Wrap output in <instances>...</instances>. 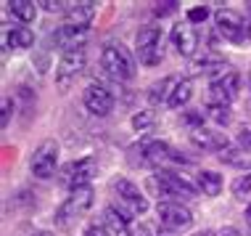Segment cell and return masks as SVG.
Instances as JSON below:
<instances>
[{"label": "cell", "mask_w": 251, "mask_h": 236, "mask_svg": "<svg viewBox=\"0 0 251 236\" xmlns=\"http://www.w3.org/2000/svg\"><path fill=\"white\" fill-rule=\"evenodd\" d=\"M143 231H146V236H177V231H172V228H167L161 223H151V226H146Z\"/></svg>", "instance_id": "obj_29"}, {"label": "cell", "mask_w": 251, "mask_h": 236, "mask_svg": "<svg viewBox=\"0 0 251 236\" xmlns=\"http://www.w3.org/2000/svg\"><path fill=\"white\" fill-rule=\"evenodd\" d=\"M180 80H182V77L169 75V77H164V80H159V83H153L151 90H148L151 104H169V98H172V93H175V88H177Z\"/></svg>", "instance_id": "obj_22"}, {"label": "cell", "mask_w": 251, "mask_h": 236, "mask_svg": "<svg viewBox=\"0 0 251 236\" xmlns=\"http://www.w3.org/2000/svg\"><path fill=\"white\" fill-rule=\"evenodd\" d=\"M177 5H180V3H175V0H167V3H156V5H153V13H156V16H169V13L177 11Z\"/></svg>", "instance_id": "obj_30"}, {"label": "cell", "mask_w": 251, "mask_h": 236, "mask_svg": "<svg viewBox=\"0 0 251 236\" xmlns=\"http://www.w3.org/2000/svg\"><path fill=\"white\" fill-rule=\"evenodd\" d=\"M11 112H13V101L11 98H3V117H0V127H8V122H11Z\"/></svg>", "instance_id": "obj_32"}, {"label": "cell", "mask_w": 251, "mask_h": 236, "mask_svg": "<svg viewBox=\"0 0 251 236\" xmlns=\"http://www.w3.org/2000/svg\"><path fill=\"white\" fill-rule=\"evenodd\" d=\"M191 141L199 146V149L217 151V154L225 149V146H230L227 141L220 136V133H212V130H206V127H193V130H191Z\"/></svg>", "instance_id": "obj_17"}, {"label": "cell", "mask_w": 251, "mask_h": 236, "mask_svg": "<svg viewBox=\"0 0 251 236\" xmlns=\"http://www.w3.org/2000/svg\"><path fill=\"white\" fill-rule=\"evenodd\" d=\"M82 101H85V109L90 114H96V117H106V114H111V109H114L111 90H108L106 85H100V83H90V85H87Z\"/></svg>", "instance_id": "obj_13"}, {"label": "cell", "mask_w": 251, "mask_h": 236, "mask_svg": "<svg viewBox=\"0 0 251 236\" xmlns=\"http://www.w3.org/2000/svg\"><path fill=\"white\" fill-rule=\"evenodd\" d=\"M140 162L161 170V165H167V162H185V157H180V151L172 149L167 141H148L140 149Z\"/></svg>", "instance_id": "obj_12"}, {"label": "cell", "mask_w": 251, "mask_h": 236, "mask_svg": "<svg viewBox=\"0 0 251 236\" xmlns=\"http://www.w3.org/2000/svg\"><path fill=\"white\" fill-rule=\"evenodd\" d=\"M93 202H96V191H93V186H82V188H72L69 197L58 205L56 210V226L58 228H66L72 226L74 220H79L82 215L93 207Z\"/></svg>", "instance_id": "obj_3"}, {"label": "cell", "mask_w": 251, "mask_h": 236, "mask_svg": "<svg viewBox=\"0 0 251 236\" xmlns=\"http://www.w3.org/2000/svg\"><path fill=\"white\" fill-rule=\"evenodd\" d=\"M196 188L203 197H217L222 191V175L214 170H199L196 173Z\"/></svg>", "instance_id": "obj_23"}, {"label": "cell", "mask_w": 251, "mask_h": 236, "mask_svg": "<svg viewBox=\"0 0 251 236\" xmlns=\"http://www.w3.org/2000/svg\"><path fill=\"white\" fill-rule=\"evenodd\" d=\"M148 186L159 194V202H185V199H196V194H199V188L191 180H185L175 170H164V167L148 178Z\"/></svg>", "instance_id": "obj_1"}, {"label": "cell", "mask_w": 251, "mask_h": 236, "mask_svg": "<svg viewBox=\"0 0 251 236\" xmlns=\"http://www.w3.org/2000/svg\"><path fill=\"white\" fill-rule=\"evenodd\" d=\"M230 188H233V197L238 199V202H251V173L235 178Z\"/></svg>", "instance_id": "obj_26"}, {"label": "cell", "mask_w": 251, "mask_h": 236, "mask_svg": "<svg viewBox=\"0 0 251 236\" xmlns=\"http://www.w3.org/2000/svg\"><path fill=\"white\" fill-rule=\"evenodd\" d=\"M96 5L93 0H85V3H69L66 8V24H74V27H87L96 16Z\"/></svg>", "instance_id": "obj_20"}, {"label": "cell", "mask_w": 251, "mask_h": 236, "mask_svg": "<svg viewBox=\"0 0 251 236\" xmlns=\"http://www.w3.org/2000/svg\"><path fill=\"white\" fill-rule=\"evenodd\" d=\"M238 90H241V75L235 69H227L214 80H209V104L230 106V101H235Z\"/></svg>", "instance_id": "obj_8"}, {"label": "cell", "mask_w": 251, "mask_h": 236, "mask_svg": "<svg viewBox=\"0 0 251 236\" xmlns=\"http://www.w3.org/2000/svg\"><path fill=\"white\" fill-rule=\"evenodd\" d=\"M85 61H87L85 45H79V48H69V51L61 53V59H58V64H56V85L61 88V90H66L74 80L82 75Z\"/></svg>", "instance_id": "obj_7"}, {"label": "cell", "mask_w": 251, "mask_h": 236, "mask_svg": "<svg viewBox=\"0 0 251 236\" xmlns=\"http://www.w3.org/2000/svg\"><path fill=\"white\" fill-rule=\"evenodd\" d=\"M96 175H98V159L96 157H82V159H74L69 165L61 167L58 180L72 191V188L90 186V180L96 178Z\"/></svg>", "instance_id": "obj_6"}, {"label": "cell", "mask_w": 251, "mask_h": 236, "mask_svg": "<svg viewBox=\"0 0 251 236\" xmlns=\"http://www.w3.org/2000/svg\"><path fill=\"white\" fill-rule=\"evenodd\" d=\"M32 43H35V32H32L29 27H8V30H5V37H3L5 51H8V48L24 51V48H29Z\"/></svg>", "instance_id": "obj_18"}, {"label": "cell", "mask_w": 251, "mask_h": 236, "mask_svg": "<svg viewBox=\"0 0 251 236\" xmlns=\"http://www.w3.org/2000/svg\"><path fill=\"white\" fill-rule=\"evenodd\" d=\"M206 117L217 125H227L230 122V106L225 104H206Z\"/></svg>", "instance_id": "obj_27"}, {"label": "cell", "mask_w": 251, "mask_h": 236, "mask_svg": "<svg viewBox=\"0 0 251 236\" xmlns=\"http://www.w3.org/2000/svg\"><path fill=\"white\" fill-rule=\"evenodd\" d=\"M40 5H43V8L48 11V13H58V11L66 13V8H69V3H58V0H56V3H53V0H43Z\"/></svg>", "instance_id": "obj_34"}, {"label": "cell", "mask_w": 251, "mask_h": 236, "mask_svg": "<svg viewBox=\"0 0 251 236\" xmlns=\"http://www.w3.org/2000/svg\"><path fill=\"white\" fill-rule=\"evenodd\" d=\"M217 236H238V231H235V228H225V231H220Z\"/></svg>", "instance_id": "obj_36"}, {"label": "cell", "mask_w": 251, "mask_h": 236, "mask_svg": "<svg viewBox=\"0 0 251 236\" xmlns=\"http://www.w3.org/2000/svg\"><path fill=\"white\" fill-rule=\"evenodd\" d=\"M85 37H87V27H74V24H64V27H56V30L50 32V45H56V48H79V45H85Z\"/></svg>", "instance_id": "obj_16"}, {"label": "cell", "mask_w": 251, "mask_h": 236, "mask_svg": "<svg viewBox=\"0 0 251 236\" xmlns=\"http://www.w3.org/2000/svg\"><path fill=\"white\" fill-rule=\"evenodd\" d=\"M246 32H249V37H251V5H249V19H246Z\"/></svg>", "instance_id": "obj_37"}, {"label": "cell", "mask_w": 251, "mask_h": 236, "mask_svg": "<svg viewBox=\"0 0 251 236\" xmlns=\"http://www.w3.org/2000/svg\"><path fill=\"white\" fill-rule=\"evenodd\" d=\"M191 96H193V85H191V80H180L167 106H169V109H182V106H185L188 101H191Z\"/></svg>", "instance_id": "obj_25"}, {"label": "cell", "mask_w": 251, "mask_h": 236, "mask_svg": "<svg viewBox=\"0 0 251 236\" xmlns=\"http://www.w3.org/2000/svg\"><path fill=\"white\" fill-rule=\"evenodd\" d=\"M100 66H103V72L111 80H117V83H130L135 77L132 53L127 51V45L117 43V40H111V43L103 45V51H100Z\"/></svg>", "instance_id": "obj_2"}, {"label": "cell", "mask_w": 251, "mask_h": 236, "mask_svg": "<svg viewBox=\"0 0 251 236\" xmlns=\"http://www.w3.org/2000/svg\"><path fill=\"white\" fill-rule=\"evenodd\" d=\"M111 191H114V199L119 202V207L125 210L127 215L138 218V215H146L148 212V199L146 194L140 191L132 180L127 178H114L111 180Z\"/></svg>", "instance_id": "obj_5"}, {"label": "cell", "mask_w": 251, "mask_h": 236, "mask_svg": "<svg viewBox=\"0 0 251 236\" xmlns=\"http://www.w3.org/2000/svg\"><path fill=\"white\" fill-rule=\"evenodd\" d=\"M214 24H217V32H220L225 40H230V43H243V40L249 37L246 19H243L238 11H233V8L214 11Z\"/></svg>", "instance_id": "obj_9"}, {"label": "cell", "mask_w": 251, "mask_h": 236, "mask_svg": "<svg viewBox=\"0 0 251 236\" xmlns=\"http://www.w3.org/2000/svg\"><path fill=\"white\" fill-rule=\"evenodd\" d=\"M249 90H251V72H249Z\"/></svg>", "instance_id": "obj_41"}, {"label": "cell", "mask_w": 251, "mask_h": 236, "mask_svg": "<svg viewBox=\"0 0 251 236\" xmlns=\"http://www.w3.org/2000/svg\"><path fill=\"white\" fill-rule=\"evenodd\" d=\"M169 40H172L175 51L185 59H193L196 56V48H199V32L191 22L185 24H175L172 32H169Z\"/></svg>", "instance_id": "obj_15"}, {"label": "cell", "mask_w": 251, "mask_h": 236, "mask_svg": "<svg viewBox=\"0 0 251 236\" xmlns=\"http://www.w3.org/2000/svg\"><path fill=\"white\" fill-rule=\"evenodd\" d=\"M8 5V11L13 13V19H19L22 24H32L37 19V5L40 3H32V0H11V3H5Z\"/></svg>", "instance_id": "obj_24"}, {"label": "cell", "mask_w": 251, "mask_h": 236, "mask_svg": "<svg viewBox=\"0 0 251 236\" xmlns=\"http://www.w3.org/2000/svg\"><path fill=\"white\" fill-rule=\"evenodd\" d=\"M156 215H159V223L172 228V231H185V228L193 226V212L182 202H159Z\"/></svg>", "instance_id": "obj_10"}, {"label": "cell", "mask_w": 251, "mask_h": 236, "mask_svg": "<svg viewBox=\"0 0 251 236\" xmlns=\"http://www.w3.org/2000/svg\"><path fill=\"white\" fill-rule=\"evenodd\" d=\"M246 112H249V119H251V101H249V106H246Z\"/></svg>", "instance_id": "obj_40"}, {"label": "cell", "mask_w": 251, "mask_h": 236, "mask_svg": "<svg viewBox=\"0 0 251 236\" xmlns=\"http://www.w3.org/2000/svg\"><path fill=\"white\" fill-rule=\"evenodd\" d=\"M246 223H249V228H251V205L246 207Z\"/></svg>", "instance_id": "obj_39"}, {"label": "cell", "mask_w": 251, "mask_h": 236, "mask_svg": "<svg viewBox=\"0 0 251 236\" xmlns=\"http://www.w3.org/2000/svg\"><path fill=\"white\" fill-rule=\"evenodd\" d=\"M103 228L111 236H132L130 218H125L117 207H106V210H103Z\"/></svg>", "instance_id": "obj_19"}, {"label": "cell", "mask_w": 251, "mask_h": 236, "mask_svg": "<svg viewBox=\"0 0 251 236\" xmlns=\"http://www.w3.org/2000/svg\"><path fill=\"white\" fill-rule=\"evenodd\" d=\"M230 66L225 64V59L220 56L214 48H203L201 53H196L191 59V75H206L209 80H214L217 75L227 72Z\"/></svg>", "instance_id": "obj_14"}, {"label": "cell", "mask_w": 251, "mask_h": 236, "mask_svg": "<svg viewBox=\"0 0 251 236\" xmlns=\"http://www.w3.org/2000/svg\"><path fill=\"white\" fill-rule=\"evenodd\" d=\"M135 56L143 66H159L164 61V35L159 27L148 24L135 35Z\"/></svg>", "instance_id": "obj_4"}, {"label": "cell", "mask_w": 251, "mask_h": 236, "mask_svg": "<svg viewBox=\"0 0 251 236\" xmlns=\"http://www.w3.org/2000/svg\"><path fill=\"white\" fill-rule=\"evenodd\" d=\"M196 236H217V234H214V231H209V228H203V231H199Z\"/></svg>", "instance_id": "obj_38"}, {"label": "cell", "mask_w": 251, "mask_h": 236, "mask_svg": "<svg viewBox=\"0 0 251 236\" xmlns=\"http://www.w3.org/2000/svg\"><path fill=\"white\" fill-rule=\"evenodd\" d=\"M238 146H243V149L251 151V127H238Z\"/></svg>", "instance_id": "obj_33"}, {"label": "cell", "mask_w": 251, "mask_h": 236, "mask_svg": "<svg viewBox=\"0 0 251 236\" xmlns=\"http://www.w3.org/2000/svg\"><path fill=\"white\" fill-rule=\"evenodd\" d=\"M85 236H111V234H108L103 226H90V228L85 231Z\"/></svg>", "instance_id": "obj_35"}, {"label": "cell", "mask_w": 251, "mask_h": 236, "mask_svg": "<svg viewBox=\"0 0 251 236\" xmlns=\"http://www.w3.org/2000/svg\"><path fill=\"white\" fill-rule=\"evenodd\" d=\"M217 157L227 167H238V170H249L251 167V151L243 149V146H225Z\"/></svg>", "instance_id": "obj_21"}, {"label": "cell", "mask_w": 251, "mask_h": 236, "mask_svg": "<svg viewBox=\"0 0 251 236\" xmlns=\"http://www.w3.org/2000/svg\"><path fill=\"white\" fill-rule=\"evenodd\" d=\"M156 122V117H153V112H138L132 117V127L135 130H140V133H146V130H151Z\"/></svg>", "instance_id": "obj_28"}, {"label": "cell", "mask_w": 251, "mask_h": 236, "mask_svg": "<svg viewBox=\"0 0 251 236\" xmlns=\"http://www.w3.org/2000/svg\"><path fill=\"white\" fill-rule=\"evenodd\" d=\"M206 16H209V8H206V5H199V8H191V11H188V22H191V24L206 22Z\"/></svg>", "instance_id": "obj_31"}, {"label": "cell", "mask_w": 251, "mask_h": 236, "mask_svg": "<svg viewBox=\"0 0 251 236\" xmlns=\"http://www.w3.org/2000/svg\"><path fill=\"white\" fill-rule=\"evenodd\" d=\"M56 165H58V144L48 138L32 151L29 170H32V175H37V178H50V175L56 173Z\"/></svg>", "instance_id": "obj_11"}]
</instances>
